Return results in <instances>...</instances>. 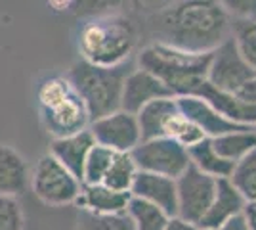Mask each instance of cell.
<instances>
[{
    "label": "cell",
    "instance_id": "obj_16",
    "mask_svg": "<svg viewBox=\"0 0 256 230\" xmlns=\"http://www.w3.org/2000/svg\"><path fill=\"white\" fill-rule=\"evenodd\" d=\"M31 184L27 159L14 146L0 144V196L20 197Z\"/></svg>",
    "mask_w": 256,
    "mask_h": 230
},
{
    "label": "cell",
    "instance_id": "obj_10",
    "mask_svg": "<svg viewBox=\"0 0 256 230\" xmlns=\"http://www.w3.org/2000/svg\"><path fill=\"white\" fill-rule=\"evenodd\" d=\"M88 129L96 144H102L118 153H130L142 142L138 117L124 110L111 111L107 115L98 117L90 123Z\"/></svg>",
    "mask_w": 256,
    "mask_h": 230
},
{
    "label": "cell",
    "instance_id": "obj_25",
    "mask_svg": "<svg viewBox=\"0 0 256 230\" xmlns=\"http://www.w3.org/2000/svg\"><path fill=\"white\" fill-rule=\"evenodd\" d=\"M113 150H109L102 144H94L92 150L86 157L84 171H82V184H98V182H104V176H106L109 165L115 157Z\"/></svg>",
    "mask_w": 256,
    "mask_h": 230
},
{
    "label": "cell",
    "instance_id": "obj_24",
    "mask_svg": "<svg viewBox=\"0 0 256 230\" xmlns=\"http://www.w3.org/2000/svg\"><path fill=\"white\" fill-rule=\"evenodd\" d=\"M230 182L235 186V190L245 197V201L256 199V148L250 150L245 157L234 163Z\"/></svg>",
    "mask_w": 256,
    "mask_h": 230
},
{
    "label": "cell",
    "instance_id": "obj_15",
    "mask_svg": "<svg viewBox=\"0 0 256 230\" xmlns=\"http://www.w3.org/2000/svg\"><path fill=\"white\" fill-rule=\"evenodd\" d=\"M94 144H96V140H94L90 129H84V131L69 134V136L52 138L50 153L64 165L67 171H71L82 182V171H84L86 157H88V153H90Z\"/></svg>",
    "mask_w": 256,
    "mask_h": 230
},
{
    "label": "cell",
    "instance_id": "obj_14",
    "mask_svg": "<svg viewBox=\"0 0 256 230\" xmlns=\"http://www.w3.org/2000/svg\"><path fill=\"white\" fill-rule=\"evenodd\" d=\"M197 96L204 98L222 117L239 127H254L256 125V104L246 102L239 94L224 92V90H218V88L210 87L208 83H204Z\"/></svg>",
    "mask_w": 256,
    "mask_h": 230
},
{
    "label": "cell",
    "instance_id": "obj_21",
    "mask_svg": "<svg viewBox=\"0 0 256 230\" xmlns=\"http://www.w3.org/2000/svg\"><path fill=\"white\" fill-rule=\"evenodd\" d=\"M212 140L214 150L220 153L228 161H239L245 157L250 150L256 148V131L254 127H237L234 131L224 132L220 136H214Z\"/></svg>",
    "mask_w": 256,
    "mask_h": 230
},
{
    "label": "cell",
    "instance_id": "obj_17",
    "mask_svg": "<svg viewBox=\"0 0 256 230\" xmlns=\"http://www.w3.org/2000/svg\"><path fill=\"white\" fill-rule=\"evenodd\" d=\"M245 203H246L245 197L235 190V186L230 182V178H218L212 201H210V205L206 209L204 217L199 222V228L201 230L216 228L218 224L230 220L232 217L241 215Z\"/></svg>",
    "mask_w": 256,
    "mask_h": 230
},
{
    "label": "cell",
    "instance_id": "obj_20",
    "mask_svg": "<svg viewBox=\"0 0 256 230\" xmlns=\"http://www.w3.org/2000/svg\"><path fill=\"white\" fill-rule=\"evenodd\" d=\"M190 161L193 167H197L201 173L214 178H230L234 163L224 159L220 153L214 150L210 138H201L199 142L192 144L188 148Z\"/></svg>",
    "mask_w": 256,
    "mask_h": 230
},
{
    "label": "cell",
    "instance_id": "obj_28",
    "mask_svg": "<svg viewBox=\"0 0 256 230\" xmlns=\"http://www.w3.org/2000/svg\"><path fill=\"white\" fill-rule=\"evenodd\" d=\"M128 0H75V14L76 18H96V16H106V14H117L122 10V6Z\"/></svg>",
    "mask_w": 256,
    "mask_h": 230
},
{
    "label": "cell",
    "instance_id": "obj_37",
    "mask_svg": "<svg viewBox=\"0 0 256 230\" xmlns=\"http://www.w3.org/2000/svg\"><path fill=\"white\" fill-rule=\"evenodd\" d=\"M254 131H256V125H254Z\"/></svg>",
    "mask_w": 256,
    "mask_h": 230
},
{
    "label": "cell",
    "instance_id": "obj_18",
    "mask_svg": "<svg viewBox=\"0 0 256 230\" xmlns=\"http://www.w3.org/2000/svg\"><path fill=\"white\" fill-rule=\"evenodd\" d=\"M128 201H130L128 192H118L98 182V184H82L76 205L80 211L96 215H120L126 213Z\"/></svg>",
    "mask_w": 256,
    "mask_h": 230
},
{
    "label": "cell",
    "instance_id": "obj_3",
    "mask_svg": "<svg viewBox=\"0 0 256 230\" xmlns=\"http://www.w3.org/2000/svg\"><path fill=\"white\" fill-rule=\"evenodd\" d=\"M208 54H193L170 44L155 43L140 50L138 67L155 75L164 87L170 90L174 98L178 96H197L206 83L208 71Z\"/></svg>",
    "mask_w": 256,
    "mask_h": 230
},
{
    "label": "cell",
    "instance_id": "obj_9",
    "mask_svg": "<svg viewBox=\"0 0 256 230\" xmlns=\"http://www.w3.org/2000/svg\"><path fill=\"white\" fill-rule=\"evenodd\" d=\"M216 182L218 178L204 175L197 167L190 165L176 178V203H178L176 217L195 222L199 226V222L212 201Z\"/></svg>",
    "mask_w": 256,
    "mask_h": 230
},
{
    "label": "cell",
    "instance_id": "obj_11",
    "mask_svg": "<svg viewBox=\"0 0 256 230\" xmlns=\"http://www.w3.org/2000/svg\"><path fill=\"white\" fill-rule=\"evenodd\" d=\"M166 96H172L170 90L164 87L157 77L151 75L150 71H146L142 67H136V69H130L126 79H124L120 110L130 111L136 115L150 102L166 98Z\"/></svg>",
    "mask_w": 256,
    "mask_h": 230
},
{
    "label": "cell",
    "instance_id": "obj_12",
    "mask_svg": "<svg viewBox=\"0 0 256 230\" xmlns=\"http://www.w3.org/2000/svg\"><path fill=\"white\" fill-rule=\"evenodd\" d=\"M130 196L159 207L168 217H176V211H178L176 178L155 175V173H148V171H138V175L132 182V188H130Z\"/></svg>",
    "mask_w": 256,
    "mask_h": 230
},
{
    "label": "cell",
    "instance_id": "obj_23",
    "mask_svg": "<svg viewBox=\"0 0 256 230\" xmlns=\"http://www.w3.org/2000/svg\"><path fill=\"white\" fill-rule=\"evenodd\" d=\"M136 175H138V167L134 163L132 153L117 152L111 165H109V169H107L102 184L113 188V190H118V192H128L130 194V188H132Z\"/></svg>",
    "mask_w": 256,
    "mask_h": 230
},
{
    "label": "cell",
    "instance_id": "obj_26",
    "mask_svg": "<svg viewBox=\"0 0 256 230\" xmlns=\"http://www.w3.org/2000/svg\"><path fill=\"white\" fill-rule=\"evenodd\" d=\"M76 230H134L126 213L120 215H96L88 211H78Z\"/></svg>",
    "mask_w": 256,
    "mask_h": 230
},
{
    "label": "cell",
    "instance_id": "obj_27",
    "mask_svg": "<svg viewBox=\"0 0 256 230\" xmlns=\"http://www.w3.org/2000/svg\"><path fill=\"white\" fill-rule=\"evenodd\" d=\"M232 37L237 44V50L245 58V62L256 71V20L234 22Z\"/></svg>",
    "mask_w": 256,
    "mask_h": 230
},
{
    "label": "cell",
    "instance_id": "obj_1",
    "mask_svg": "<svg viewBox=\"0 0 256 230\" xmlns=\"http://www.w3.org/2000/svg\"><path fill=\"white\" fill-rule=\"evenodd\" d=\"M159 39L193 54H208L232 35L234 22L216 0H174L157 14Z\"/></svg>",
    "mask_w": 256,
    "mask_h": 230
},
{
    "label": "cell",
    "instance_id": "obj_5",
    "mask_svg": "<svg viewBox=\"0 0 256 230\" xmlns=\"http://www.w3.org/2000/svg\"><path fill=\"white\" fill-rule=\"evenodd\" d=\"M128 71V64L117 67H98L80 60L69 69L67 79L73 83L78 96L86 104L90 119L94 121L111 111L120 110L122 87Z\"/></svg>",
    "mask_w": 256,
    "mask_h": 230
},
{
    "label": "cell",
    "instance_id": "obj_6",
    "mask_svg": "<svg viewBox=\"0 0 256 230\" xmlns=\"http://www.w3.org/2000/svg\"><path fill=\"white\" fill-rule=\"evenodd\" d=\"M29 186L42 203L50 207H64L76 203L82 182L48 152L34 163Z\"/></svg>",
    "mask_w": 256,
    "mask_h": 230
},
{
    "label": "cell",
    "instance_id": "obj_32",
    "mask_svg": "<svg viewBox=\"0 0 256 230\" xmlns=\"http://www.w3.org/2000/svg\"><path fill=\"white\" fill-rule=\"evenodd\" d=\"M46 4L56 14H69L75 10V0H46Z\"/></svg>",
    "mask_w": 256,
    "mask_h": 230
},
{
    "label": "cell",
    "instance_id": "obj_2",
    "mask_svg": "<svg viewBox=\"0 0 256 230\" xmlns=\"http://www.w3.org/2000/svg\"><path fill=\"white\" fill-rule=\"evenodd\" d=\"M138 43L134 23L117 14L88 18L76 35L80 60L98 67H117L130 62Z\"/></svg>",
    "mask_w": 256,
    "mask_h": 230
},
{
    "label": "cell",
    "instance_id": "obj_29",
    "mask_svg": "<svg viewBox=\"0 0 256 230\" xmlns=\"http://www.w3.org/2000/svg\"><path fill=\"white\" fill-rule=\"evenodd\" d=\"M0 230H25V213L18 197L0 196Z\"/></svg>",
    "mask_w": 256,
    "mask_h": 230
},
{
    "label": "cell",
    "instance_id": "obj_35",
    "mask_svg": "<svg viewBox=\"0 0 256 230\" xmlns=\"http://www.w3.org/2000/svg\"><path fill=\"white\" fill-rule=\"evenodd\" d=\"M243 219H245L248 230H256V199L246 201L243 207Z\"/></svg>",
    "mask_w": 256,
    "mask_h": 230
},
{
    "label": "cell",
    "instance_id": "obj_36",
    "mask_svg": "<svg viewBox=\"0 0 256 230\" xmlns=\"http://www.w3.org/2000/svg\"><path fill=\"white\" fill-rule=\"evenodd\" d=\"M239 96L243 100H246V102H250V104H256V75L246 83L245 87L241 88L239 92H237Z\"/></svg>",
    "mask_w": 256,
    "mask_h": 230
},
{
    "label": "cell",
    "instance_id": "obj_7",
    "mask_svg": "<svg viewBox=\"0 0 256 230\" xmlns=\"http://www.w3.org/2000/svg\"><path fill=\"white\" fill-rule=\"evenodd\" d=\"M130 153L138 171H148L170 178H178L192 165L188 148L164 136L142 140Z\"/></svg>",
    "mask_w": 256,
    "mask_h": 230
},
{
    "label": "cell",
    "instance_id": "obj_34",
    "mask_svg": "<svg viewBox=\"0 0 256 230\" xmlns=\"http://www.w3.org/2000/svg\"><path fill=\"white\" fill-rule=\"evenodd\" d=\"M210 230H248V226H246L245 219H243V213H241V215L232 217L230 220H226V222H222L216 228H210Z\"/></svg>",
    "mask_w": 256,
    "mask_h": 230
},
{
    "label": "cell",
    "instance_id": "obj_19",
    "mask_svg": "<svg viewBox=\"0 0 256 230\" xmlns=\"http://www.w3.org/2000/svg\"><path fill=\"white\" fill-rule=\"evenodd\" d=\"M178 111V102L174 96L159 98L150 102L148 106H144L136 113L142 132V140H150V138H162L166 127L170 123L172 115Z\"/></svg>",
    "mask_w": 256,
    "mask_h": 230
},
{
    "label": "cell",
    "instance_id": "obj_13",
    "mask_svg": "<svg viewBox=\"0 0 256 230\" xmlns=\"http://www.w3.org/2000/svg\"><path fill=\"white\" fill-rule=\"evenodd\" d=\"M176 102H178L180 111L186 115V119L192 121L193 125L203 132L204 138H214V136H220V134L234 131L239 127V125L222 117L201 96H178Z\"/></svg>",
    "mask_w": 256,
    "mask_h": 230
},
{
    "label": "cell",
    "instance_id": "obj_22",
    "mask_svg": "<svg viewBox=\"0 0 256 230\" xmlns=\"http://www.w3.org/2000/svg\"><path fill=\"white\" fill-rule=\"evenodd\" d=\"M126 215L132 220L134 230H164L166 222L170 219L159 207H155L148 201L132 196H130V201H128Z\"/></svg>",
    "mask_w": 256,
    "mask_h": 230
},
{
    "label": "cell",
    "instance_id": "obj_4",
    "mask_svg": "<svg viewBox=\"0 0 256 230\" xmlns=\"http://www.w3.org/2000/svg\"><path fill=\"white\" fill-rule=\"evenodd\" d=\"M36 108L44 131L52 138L75 134L90 127V113L67 75H50L36 88Z\"/></svg>",
    "mask_w": 256,
    "mask_h": 230
},
{
    "label": "cell",
    "instance_id": "obj_8",
    "mask_svg": "<svg viewBox=\"0 0 256 230\" xmlns=\"http://www.w3.org/2000/svg\"><path fill=\"white\" fill-rule=\"evenodd\" d=\"M254 75L256 71L246 64L245 58L237 50V44L232 35L210 52L206 71V83L210 87L237 94Z\"/></svg>",
    "mask_w": 256,
    "mask_h": 230
},
{
    "label": "cell",
    "instance_id": "obj_33",
    "mask_svg": "<svg viewBox=\"0 0 256 230\" xmlns=\"http://www.w3.org/2000/svg\"><path fill=\"white\" fill-rule=\"evenodd\" d=\"M164 230H201L195 222H190V220L182 219V217H170Z\"/></svg>",
    "mask_w": 256,
    "mask_h": 230
},
{
    "label": "cell",
    "instance_id": "obj_30",
    "mask_svg": "<svg viewBox=\"0 0 256 230\" xmlns=\"http://www.w3.org/2000/svg\"><path fill=\"white\" fill-rule=\"evenodd\" d=\"M232 22H252L256 20V0H216Z\"/></svg>",
    "mask_w": 256,
    "mask_h": 230
},
{
    "label": "cell",
    "instance_id": "obj_31",
    "mask_svg": "<svg viewBox=\"0 0 256 230\" xmlns=\"http://www.w3.org/2000/svg\"><path fill=\"white\" fill-rule=\"evenodd\" d=\"M136 10L146 12V14H159L166 6H170L174 0H128Z\"/></svg>",
    "mask_w": 256,
    "mask_h": 230
}]
</instances>
